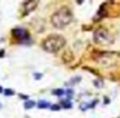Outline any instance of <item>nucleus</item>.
I'll use <instances>...</instances> for the list:
<instances>
[{"mask_svg": "<svg viewBox=\"0 0 120 118\" xmlns=\"http://www.w3.org/2000/svg\"><path fill=\"white\" fill-rule=\"evenodd\" d=\"M62 106H63V108H71V102L68 101V100H66V101H62Z\"/></svg>", "mask_w": 120, "mask_h": 118, "instance_id": "10", "label": "nucleus"}, {"mask_svg": "<svg viewBox=\"0 0 120 118\" xmlns=\"http://www.w3.org/2000/svg\"><path fill=\"white\" fill-rule=\"evenodd\" d=\"M53 95H56V96H61V95H63L65 94V90H53V92H52Z\"/></svg>", "mask_w": 120, "mask_h": 118, "instance_id": "9", "label": "nucleus"}, {"mask_svg": "<svg viewBox=\"0 0 120 118\" xmlns=\"http://www.w3.org/2000/svg\"><path fill=\"white\" fill-rule=\"evenodd\" d=\"M72 12L70 11V9L67 8V7H62V8H60L57 12H54V13L52 14V24L54 27H57V29H63V27L68 26V25L72 22Z\"/></svg>", "mask_w": 120, "mask_h": 118, "instance_id": "1", "label": "nucleus"}, {"mask_svg": "<svg viewBox=\"0 0 120 118\" xmlns=\"http://www.w3.org/2000/svg\"><path fill=\"white\" fill-rule=\"evenodd\" d=\"M66 45V39L60 34H50L43 42V48L44 51L49 53H57Z\"/></svg>", "mask_w": 120, "mask_h": 118, "instance_id": "2", "label": "nucleus"}, {"mask_svg": "<svg viewBox=\"0 0 120 118\" xmlns=\"http://www.w3.org/2000/svg\"><path fill=\"white\" fill-rule=\"evenodd\" d=\"M65 94L67 95L68 97H71V96H72V91H71V90H67V91H65Z\"/></svg>", "mask_w": 120, "mask_h": 118, "instance_id": "12", "label": "nucleus"}, {"mask_svg": "<svg viewBox=\"0 0 120 118\" xmlns=\"http://www.w3.org/2000/svg\"><path fill=\"white\" fill-rule=\"evenodd\" d=\"M25 108H26V109H30V108H34L35 106V101H31V100H27L26 102H25Z\"/></svg>", "mask_w": 120, "mask_h": 118, "instance_id": "7", "label": "nucleus"}, {"mask_svg": "<svg viewBox=\"0 0 120 118\" xmlns=\"http://www.w3.org/2000/svg\"><path fill=\"white\" fill-rule=\"evenodd\" d=\"M0 92H3V88H1V87H0Z\"/></svg>", "mask_w": 120, "mask_h": 118, "instance_id": "15", "label": "nucleus"}, {"mask_svg": "<svg viewBox=\"0 0 120 118\" xmlns=\"http://www.w3.org/2000/svg\"><path fill=\"white\" fill-rule=\"evenodd\" d=\"M38 1H26V3L23 4V14L26 16V14H29V13H31V12H34L35 9H36V7H38Z\"/></svg>", "mask_w": 120, "mask_h": 118, "instance_id": "6", "label": "nucleus"}, {"mask_svg": "<svg viewBox=\"0 0 120 118\" xmlns=\"http://www.w3.org/2000/svg\"><path fill=\"white\" fill-rule=\"evenodd\" d=\"M94 43L99 45H110L114 43V37L105 29H97L93 34Z\"/></svg>", "mask_w": 120, "mask_h": 118, "instance_id": "3", "label": "nucleus"}, {"mask_svg": "<svg viewBox=\"0 0 120 118\" xmlns=\"http://www.w3.org/2000/svg\"><path fill=\"white\" fill-rule=\"evenodd\" d=\"M96 61L101 66H103V68H110V66H112V65L116 64V61H115L112 53H105V52L98 53L97 57H96Z\"/></svg>", "mask_w": 120, "mask_h": 118, "instance_id": "4", "label": "nucleus"}, {"mask_svg": "<svg viewBox=\"0 0 120 118\" xmlns=\"http://www.w3.org/2000/svg\"><path fill=\"white\" fill-rule=\"evenodd\" d=\"M4 55H5V52L4 51H0V57H4Z\"/></svg>", "mask_w": 120, "mask_h": 118, "instance_id": "14", "label": "nucleus"}, {"mask_svg": "<svg viewBox=\"0 0 120 118\" xmlns=\"http://www.w3.org/2000/svg\"><path fill=\"white\" fill-rule=\"evenodd\" d=\"M38 106H39L40 109H43V108H49V106H50V104H49L48 101H39Z\"/></svg>", "mask_w": 120, "mask_h": 118, "instance_id": "8", "label": "nucleus"}, {"mask_svg": "<svg viewBox=\"0 0 120 118\" xmlns=\"http://www.w3.org/2000/svg\"><path fill=\"white\" fill-rule=\"evenodd\" d=\"M52 109H53V110H58V109H60V105H53Z\"/></svg>", "mask_w": 120, "mask_h": 118, "instance_id": "13", "label": "nucleus"}, {"mask_svg": "<svg viewBox=\"0 0 120 118\" xmlns=\"http://www.w3.org/2000/svg\"><path fill=\"white\" fill-rule=\"evenodd\" d=\"M4 94L7 96H12V95H14V91H12V90H4Z\"/></svg>", "mask_w": 120, "mask_h": 118, "instance_id": "11", "label": "nucleus"}, {"mask_svg": "<svg viewBox=\"0 0 120 118\" xmlns=\"http://www.w3.org/2000/svg\"><path fill=\"white\" fill-rule=\"evenodd\" d=\"M12 35H13L14 38H17V39H19V40L29 39V33H27V30L19 29V27H17V29H13V30H12Z\"/></svg>", "mask_w": 120, "mask_h": 118, "instance_id": "5", "label": "nucleus"}]
</instances>
